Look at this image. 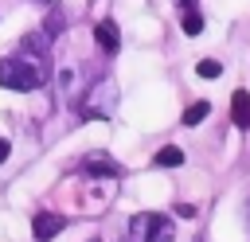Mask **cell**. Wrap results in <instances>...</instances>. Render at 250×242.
<instances>
[{"label": "cell", "instance_id": "cell-1", "mask_svg": "<svg viewBox=\"0 0 250 242\" xmlns=\"http://www.w3.org/2000/svg\"><path fill=\"white\" fill-rule=\"evenodd\" d=\"M47 82V70H39V66H31V62H23L20 55L16 59H0V86L4 90H39Z\"/></svg>", "mask_w": 250, "mask_h": 242}, {"label": "cell", "instance_id": "cell-2", "mask_svg": "<svg viewBox=\"0 0 250 242\" xmlns=\"http://www.w3.org/2000/svg\"><path fill=\"white\" fill-rule=\"evenodd\" d=\"M129 242H172V219L160 211H137L129 219Z\"/></svg>", "mask_w": 250, "mask_h": 242}, {"label": "cell", "instance_id": "cell-3", "mask_svg": "<svg viewBox=\"0 0 250 242\" xmlns=\"http://www.w3.org/2000/svg\"><path fill=\"white\" fill-rule=\"evenodd\" d=\"M113 101H117V90H113L109 78H102L90 94H82V98L74 101V109H78L82 117H109V113H113Z\"/></svg>", "mask_w": 250, "mask_h": 242}, {"label": "cell", "instance_id": "cell-4", "mask_svg": "<svg viewBox=\"0 0 250 242\" xmlns=\"http://www.w3.org/2000/svg\"><path fill=\"white\" fill-rule=\"evenodd\" d=\"M16 55H20L23 62L39 66V70H51V66H47V59H51V35H47V31H27V35L20 39Z\"/></svg>", "mask_w": 250, "mask_h": 242}, {"label": "cell", "instance_id": "cell-5", "mask_svg": "<svg viewBox=\"0 0 250 242\" xmlns=\"http://www.w3.org/2000/svg\"><path fill=\"white\" fill-rule=\"evenodd\" d=\"M62 226H66V219L55 215V211H39V215L31 219V234H35V242H51L55 234H62Z\"/></svg>", "mask_w": 250, "mask_h": 242}, {"label": "cell", "instance_id": "cell-6", "mask_svg": "<svg viewBox=\"0 0 250 242\" xmlns=\"http://www.w3.org/2000/svg\"><path fill=\"white\" fill-rule=\"evenodd\" d=\"M82 172H86V176H121V164L109 160V156H102V152H90V156L82 160Z\"/></svg>", "mask_w": 250, "mask_h": 242}, {"label": "cell", "instance_id": "cell-7", "mask_svg": "<svg viewBox=\"0 0 250 242\" xmlns=\"http://www.w3.org/2000/svg\"><path fill=\"white\" fill-rule=\"evenodd\" d=\"M94 39H98V47H102V51H109V55L121 47V31H117V23H113V20H98Z\"/></svg>", "mask_w": 250, "mask_h": 242}, {"label": "cell", "instance_id": "cell-8", "mask_svg": "<svg viewBox=\"0 0 250 242\" xmlns=\"http://www.w3.org/2000/svg\"><path fill=\"white\" fill-rule=\"evenodd\" d=\"M230 121L238 129H250V94L246 90H234L230 94Z\"/></svg>", "mask_w": 250, "mask_h": 242}, {"label": "cell", "instance_id": "cell-9", "mask_svg": "<svg viewBox=\"0 0 250 242\" xmlns=\"http://www.w3.org/2000/svg\"><path fill=\"white\" fill-rule=\"evenodd\" d=\"M152 164H156V168H180V164H184V152H180L176 144H164V148L152 156Z\"/></svg>", "mask_w": 250, "mask_h": 242}, {"label": "cell", "instance_id": "cell-10", "mask_svg": "<svg viewBox=\"0 0 250 242\" xmlns=\"http://www.w3.org/2000/svg\"><path fill=\"white\" fill-rule=\"evenodd\" d=\"M207 113H211V101H191V105L184 109V125H199Z\"/></svg>", "mask_w": 250, "mask_h": 242}, {"label": "cell", "instance_id": "cell-11", "mask_svg": "<svg viewBox=\"0 0 250 242\" xmlns=\"http://www.w3.org/2000/svg\"><path fill=\"white\" fill-rule=\"evenodd\" d=\"M195 74H199V78H219V74H223V62H215V59H199V62H195Z\"/></svg>", "mask_w": 250, "mask_h": 242}, {"label": "cell", "instance_id": "cell-12", "mask_svg": "<svg viewBox=\"0 0 250 242\" xmlns=\"http://www.w3.org/2000/svg\"><path fill=\"white\" fill-rule=\"evenodd\" d=\"M203 31V16L191 8V12H184V35H199Z\"/></svg>", "mask_w": 250, "mask_h": 242}, {"label": "cell", "instance_id": "cell-13", "mask_svg": "<svg viewBox=\"0 0 250 242\" xmlns=\"http://www.w3.org/2000/svg\"><path fill=\"white\" fill-rule=\"evenodd\" d=\"M8 152H12V144H8V141H4V137H0V164H4V160H8Z\"/></svg>", "mask_w": 250, "mask_h": 242}, {"label": "cell", "instance_id": "cell-14", "mask_svg": "<svg viewBox=\"0 0 250 242\" xmlns=\"http://www.w3.org/2000/svg\"><path fill=\"white\" fill-rule=\"evenodd\" d=\"M180 4H184V12H191V8H195V0H180Z\"/></svg>", "mask_w": 250, "mask_h": 242}, {"label": "cell", "instance_id": "cell-15", "mask_svg": "<svg viewBox=\"0 0 250 242\" xmlns=\"http://www.w3.org/2000/svg\"><path fill=\"white\" fill-rule=\"evenodd\" d=\"M35 4H47V8H51V4H55V0H35Z\"/></svg>", "mask_w": 250, "mask_h": 242}, {"label": "cell", "instance_id": "cell-16", "mask_svg": "<svg viewBox=\"0 0 250 242\" xmlns=\"http://www.w3.org/2000/svg\"><path fill=\"white\" fill-rule=\"evenodd\" d=\"M90 242H102V238H90Z\"/></svg>", "mask_w": 250, "mask_h": 242}]
</instances>
